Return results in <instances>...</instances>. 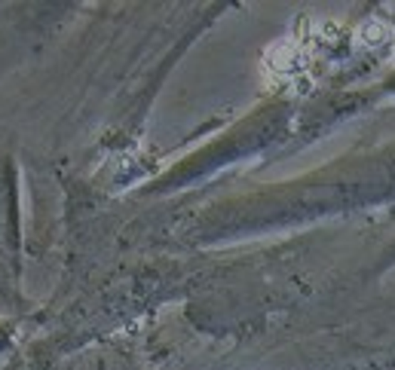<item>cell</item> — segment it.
Listing matches in <instances>:
<instances>
[{"label": "cell", "instance_id": "cell-1", "mask_svg": "<svg viewBox=\"0 0 395 370\" xmlns=\"http://www.w3.org/2000/svg\"><path fill=\"white\" fill-rule=\"evenodd\" d=\"M359 37H362V43H368V46H380L383 40H386V28L380 22H374V18H368V22L359 28Z\"/></svg>", "mask_w": 395, "mask_h": 370}]
</instances>
